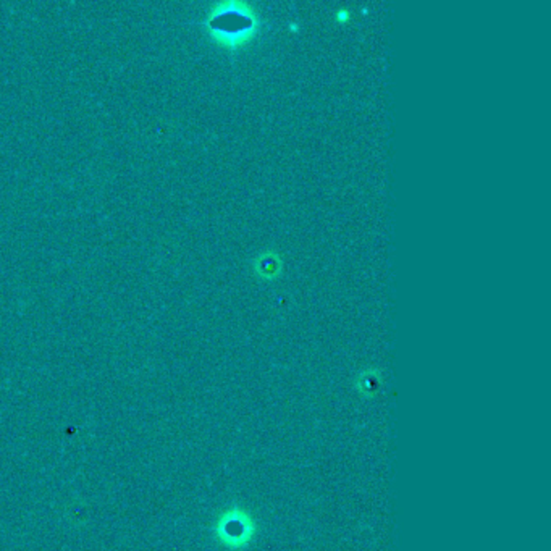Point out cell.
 I'll list each match as a JSON object with an SVG mask.
<instances>
[{
    "instance_id": "7a4b0ae2",
    "label": "cell",
    "mask_w": 551,
    "mask_h": 551,
    "mask_svg": "<svg viewBox=\"0 0 551 551\" xmlns=\"http://www.w3.org/2000/svg\"><path fill=\"white\" fill-rule=\"evenodd\" d=\"M217 535L228 546H241L253 535V521L240 509L226 511L217 525Z\"/></svg>"
},
{
    "instance_id": "6da1fadb",
    "label": "cell",
    "mask_w": 551,
    "mask_h": 551,
    "mask_svg": "<svg viewBox=\"0 0 551 551\" xmlns=\"http://www.w3.org/2000/svg\"><path fill=\"white\" fill-rule=\"evenodd\" d=\"M205 28L222 47L236 50L255 39L261 28V20L257 10L249 2L224 0L209 10Z\"/></svg>"
},
{
    "instance_id": "3957f363",
    "label": "cell",
    "mask_w": 551,
    "mask_h": 551,
    "mask_svg": "<svg viewBox=\"0 0 551 551\" xmlns=\"http://www.w3.org/2000/svg\"><path fill=\"white\" fill-rule=\"evenodd\" d=\"M283 261L282 255L276 251H264L262 255H257L255 261V270L257 276L270 280L282 274Z\"/></svg>"
}]
</instances>
